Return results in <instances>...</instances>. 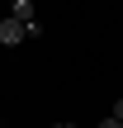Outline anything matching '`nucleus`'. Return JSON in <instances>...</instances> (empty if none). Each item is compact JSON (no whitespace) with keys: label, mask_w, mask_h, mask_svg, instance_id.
Segmentation results:
<instances>
[{"label":"nucleus","mask_w":123,"mask_h":128,"mask_svg":"<svg viewBox=\"0 0 123 128\" xmlns=\"http://www.w3.org/2000/svg\"><path fill=\"white\" fill-rule=\"evenodd\" d=\"M9 14H14V19H24L28 38H38V33H43V24H38V10H33V0H9Z\"/></svg>","instance_id":"f257e3e1"},{"label":"nucleus","mask_w":123,"mask_h":128,"mask_svg":"<svg viewBox=\"0 0 123 128\" xmlns=\"http://www.w3.org/2000/svg\"><path fill=\"white\" fill-rule=\"evenodd\" d=\"M24 38H28L24 19H14V14H9V19H0V48H19Z\"/></svg>","instance_id":"f03ea898"},{"label":"nucleus","mask_w":123,"mask_h":128,"mask_svg":"<svg viewBox=\"0 0 123 128\" xmlns=\"http://www.w3.org/2000/svg\"><path fill=\"white\" fill-rule=\"evenodd\" d=\"M95 128H123V119H119V114H104V119H100Z\"/></svg>","instance_id":"7ed1b4c3"},{"label":"nucleus","mask_w":123,"mask_h":128,"mask_svg":"<svg viewBox=\"0 0 123 128\" xmlns=\"http://www.w3.org/2000/svg\"><path fill=\"white\" fill-rule=\"evenodd\" d=\"M109 114H119V119H123V100H114V109H109Z\"/></svg>","instance_id":"20e7f679"},{"label":"nucleus","mask_w":123,"mask_h":128,"mask_svg":"<svg viewBox=\"0 0 123 128\" xmlns=\"http://www.w3.org/2000/svg\"><path fill=\"white\" fill-rule=\"evenodd\" d=\"M52 128H71V124H52Z\"/></svg>","instance_id":"39448f33"}]
</instances>
